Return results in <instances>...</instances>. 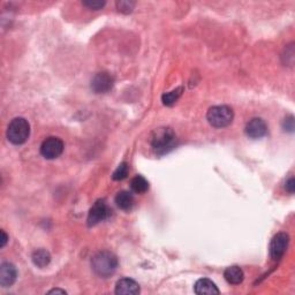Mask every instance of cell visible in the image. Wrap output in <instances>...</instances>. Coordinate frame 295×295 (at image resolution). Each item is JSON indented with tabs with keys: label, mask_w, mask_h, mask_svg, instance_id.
I'll return each mask as SVG.
<instances>
[{
	"label": "cell",
	"mask_w": 295,
	"mask_h": 295,
	"mask_svg": "<svg viewBox=\"0 0 295 295\" xmlns=\"http://www.w3.org/2000/svg\"><path fill=\"white\" fill-rule=\"evenodd\" d=\"M224 277L228 284L239 285L244 281L245 273L240 267L233 266V267H228L226 270L224 271Z\"/></svg>",
	"instance_id": "13"
},
{
	"label": "cell",
	"mask_w": 295,
	"mask_h": 295,
	"mask_svg": "<svg viewBox=\"0 0 295 295\" xmlns=\"http://www.w3.org/2000/svg\"><path fill=\"white\" fill-rule=\"evenodd\" d=\"M182 91H184V88H182V86H179V88L172 90V91H170V93L164 94L163 97H162L164 105H166V106L174 105V104L178 102V99L181 97Z\"/></svg>",
	"instance_id": "17"
},
{
	"label": "cell",
	"mask_w": 295,
	"mask_h": 295,
	"mask_svg": "<svg viewBox=\"0 0 295 295\" xmlns=\"http://www.w3.org/2000/svg\"><path fill=\"white\" fill-rule=\"evenodd\" d=\"M283 128L286 132L293 133L294 132V116L289 115L287 118H285L283 121Z\"/></svg>",
	"instance_id": "21"
},
{
	"label": "cell",
	"mask_w": 295,
	"mask_h": 295,
	"mask_svg": "<svg viewBox=\"0 0 295 295\" xmlns=\"http://www.w3.org/2000/svg\"><path fill=\"white\" fill-rule=\"evenodd\" d=\"M195 293L198 295H214L219 294V289L217 287L214 281L206 278L199 279L196 281L194 286Z\"/></svg>",
	"instance_id": "12"
},
{
	"label": "cell",
	"mask_w": 295,
	"mask_h": 295,
	"mask_svg": "<svg viewBox=\"0 0 295 295\" xmlns=\"http://www.w3.org/2000/svg\"><path fill=\"white\" fill-rule=\"evenodd\" d=\"M115 203L119 209L128 211L131 210L134 205V196L132 193L127 192V190H121L115 196Z\"/></svg>",
	"instance_id": "14"
},
{
	"label": "cell",
	"mask_w": 295,
	"mask_h": 295,
	"mask_svg": "<svg viewBox=\"0 0 295 295\" xmlns=\"http://www.w3.org/2000/svg\"><path fill=\"white\" fill-rule=\"evenodd\" d=\"M17 278V270L14 264L5 262L0 267V285L3 287H10Z\"/></svg>",
	"instance_id": "10"
},
{
	"label": "cell",
	"mask_w": 295,
	"mask_h": 295,
	"mask_svg": "<svg viewBox=\"0 0 295 295\" xmlns=\"http://www.w3.org/2000/svg\"><path fill=\"white\" fill-rule=\"evenodd\" d=\"M176 136L171 128H158L151 136V145L157 155H164L171 151L175 145Z\"/></svg>",
	"instance_id": "2"
},
{
	"label": "cell",
	"mask_w": 295,
	"mask_h": 295,
	"mask_svg": "<svg viewBox=\"0 0 295 295\" xmlns=\"http://www.w3.org/2000/svg\"><path fill=\"white\" fill-rule=\"evenodd\" d=\"M116 6H118V10L121 12L131 13L134 6H135V3H133V2H118L116 3Z\"/></svg>",
	"instance_id": "20"
},
{
	"label": "cell",
	"mask_w": 295,
	"mask_h": 295,
	"mask_svg": "<svg viewBox=\"0 0 295 295\" xmlns=\"http://www.w3.org/2000/svg\"><path fill=\"white\" fill-rule=\"evenodd\" d=\"M288 244L289 237L287 233L280 232L272 238L269 250H270V256L273 261H279L280 258H283L286 250H287Z\"/></svg>",
	"instance_id": "5"
},
{
	"label": "cell",
	"mask_w": 295,
	"mask_h": 295,
	"mask_svg": "<svg viewBox=\"0 0 295 295\" xmlns=\"http://www.w3.org/2000/svg\"><path fill=\"white\" fill-rule=\"evenodd\" d=\"M85 7H88L90 8V10H95V11H97V10H101V8H103L104 6H105V2H101V0H86V2H83L82 3Z\"/></svg>",
	"instance_id": "19"
},
{
	"label": "cell",
	"mask_w": 295,
	"mask_h": 295,
	"mask_svg": "<svg viewBox=\"0 0 295 295\" xmlns=\"http://www.w3.org/2000/svg\"><path fill=\"white\" fill-rule=\"evenodd\" d=\"M33 262L38 268H45L51 262V255L45 249H37L33 254Z\"/></svg>",
	"instance_id": "15"
},
{
	"label": "cell",
	"mask_w": 295,
	"mask_h": 295,
	"mask_svg": "<svg viewBox=\"0 0 295 295\" xmlns=\"http://www.w3.org/2000/svg\"><path fill=\"white\" fill-rule=\"evenodd\" d=\"M64 142L59 137H47L41 145V154L46 159L58 158L64 151Z\"/></svg>",
	"instance_id": "6"
},
{
	"label": "cell",
	"mask_w": 295,
	"mask_h": 295,
	"mask_svg": "<svg viewBox=\"0 0 295 295\" xmlns=\"http://www.w3.org/2000/svg\"><path fill=\"white\" fill-rule=\"evenodd\" d=\"M285 189L287 190L289 194H294V192H295V180H294L293 176H290V178H288L287 180H286Z\"/></svg>",
	"instance_id": "22"
},
{
	"label": "cell",
	"mask_w": 295,
	"mask_h": 295,
	"mask_svg": "<svg viewBox=\"0 0 295 295\" xmlns=\"http://www.w3.org/2000/svg\"><path fill=\"white\" fill-rule=\"evenodd\" d=\"M114 84V79L111 74L106 72L97 73L91 80V89L96 94L108 93Z\"/></svg>",
	"instance_id": "8"
},
{
	"label": "cell",
	"mask_w": 295,
	"mask_h": 295,
	"mask_svg": "<svg viewBox=\"0 0 295 295\" xmlns=\"http://www.w3.org/2000/svg\"><path fill=\"white\" fill-rule=\"evenodd\" d=\"M7 241H8V235H7L5 231H2V242H0V247H2V248H4V247L6 246Z\"/></svg>",
	"instance_id": "23"
},
{
	"label": "cell",
	"mask_w": 295,
	"mask_h": 295,
	"mask_svg": "<svg viewBox=\"0 0 295 295\" xmlns=\"http://www.w3.org/2000/svg\"><path fill=\"white\" fill-rule=\"evenodd\" d=\"M131 187L136 194H144L149 189V182L142 175H136L131 181Z\"/></svg>",
	"instance_id": "16"
},
{
	"label": "cell",
	"mask_w": 295,
	"mask_h": 295,
	"mask_svg": "<svg viewBox=\"0 0 295 295\" xmlns=\"http://www.w3.org/2000/svg\"><path fill=\"white\" fill-rule=\"evenodd\" d=\"M128 172H129V165L126 162H124V163H121L118 167H116V170L113 172V175H112V178H113V180H116V181L124 180L127 178Z\"/></svg>",
	"instance_id": "18"
},
{
	"label": "cell",
	"mask_w": 295,
	"mask_h": 295,
	"mask_svg": "<svg viewBox=\"0 0 295 295\" xmlns=\"http://www.w3.org/2000/svg\"><path fill=\"white\" fill-rule=\"evenodd\" d=\"M245 132L248 137L253 138V140H257V138H262L267 135L268 125L261 118H254L246 125Z\"/></svg>",
	"instance_id": "9"
},
{
	"label": "cell",
	"mask_w": 295,
	"mask_h": 295,
	"mask_svg": "<svg viewBox=\"0 0 295 295\" xmlns=\"http://www.w3.org/2000/svg\"><path fill=\"white\" fill-rule=\"evenodd\" d=\"M111 215V210L110 208L107 206V204L102 199H99L96 203H95L94 206L91 208L88 215V226H95L101 223V221H104L107 219L108 217Z\"/></svg>",
	"instance_id": "7"
},
{
	"label": "cell",
	"mask_w": 295,
	"mask_h": 295,
	"mask_svg": "<svg viewBox=\"0 0 295 295\" xmlns=\"http://www.w3.org/2000/svg\"><path fill=\"white\" fill-rule=\"evenodd\" d=\"M140 290V285L131 278L120 279L115 285V294L118 295H136Z\"/></svg>",
	"instance_id": "11"
},
{
	"label": "cell",
	"mask_w": 295,
	"mask_h": 295,
	"mask_svg": "<svg viewBox=\"0 0 295 295\" xmlns=\"http://www.w3.org/2000/svg\"><path fill=\"white\" fill-rule=\"evenodd\" d=\"M8 141L15 145H21L28 141L30 136V125L24 118H15L7 128Z\"/></svg>",
	"instance_id": "3"
},
{
	"label": "cell",
	"mask_w": 295,
	"mask_h": 295,
	"mask_svg": "<svg viewBox=\"0 0 295 295\" xmlns=\"http://www.w3.org/2000/svg\"><path fill=\"white\" fill-rule=\"evenodd\" d=\"M118 258L111 251H99L91 259V268L97 276L102 278H108L118 269Z\"/></svg>",
	"instance_id": "1"
},
{
	"label": "cell",
	"mask_w": 295,
	"mask_h": 295,
	"mask_svg": "<svg viewBox=\"0 0 295 295\" xmlns=\"http://www.w3.org/2000/svg\"><path fill=\"white\" fill-rule=\"evenodd\" d=\"M58 293H60V294H67L66 290H64V289H59V288L51 289L50 292H49V294H58Z\"/></svg>",
	"instance_id": "24"
},
{
	"label": "cell",
	"mask_w": 295,
	"mask_h": 295,
	"mask_svg": "<svg viewBox=\"0 0 295 295\" xmlns=\"http://www.w3.org/2000/svg\"><path fill=\"white\" fill-rule=\"evenodd\" d=\"M206 119L215 128H225L232 124L234 119V112L229 106L217 105L209 108Z\"/></svg>",
	"instance_id": "4"
}]
</instances>
